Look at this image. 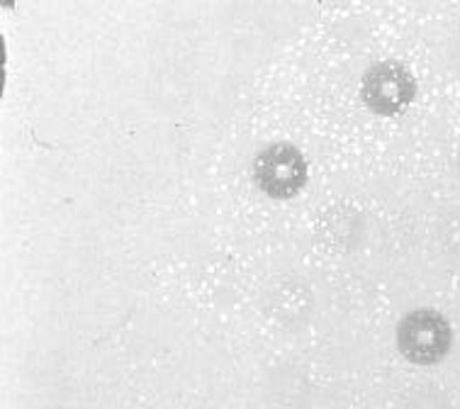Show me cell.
I'll return each mask as SVG.
<instances>
[{"label": "cell", "instance_id": "6da1fadb", "mask_svg": "<svg viewBox=\"0 0 460 409\" xmlns=\"http://www.w3.org/2000/svg\"><path fill=\"white\" fill-rule=\"evenodd\" d=\"M397 349L417 366H434L448 356L453 346V329L448 319L431 307L414 309L400 319L394 329Z\"/></svg>", "mask_w": 460, "mask_h": 409}, {"label": "cell", "instance_id": "7a4b0ae2", "mask_svg": "<svg viewBox=\"0 0 460 409\" xmlns=\"http://www.w3.org/2000/svg\"><path fill=\"white\" fill-rule=\"evenodd\" d=\"M253 183L273 200H290L307 185V159L295 144H268L253 159Z\"/></svg>", "mask_w": 460, "mask_h": 409}, {"label": "cell", "instance_id": "3957f363", "mask_svg": "<svg viewBox=\"0 0 460 409\" xmlns=\"http://www.w3.org/2000/svg\"><path fill=\"white\" fill-rule=\"evenodd\" d=\"M417 95V81L410 68L397 61H380L360 78V98L370 112L394 117L410 108Z\"/></svg>", "mask_w": 460, "mask_h": 409}]
</instances>
